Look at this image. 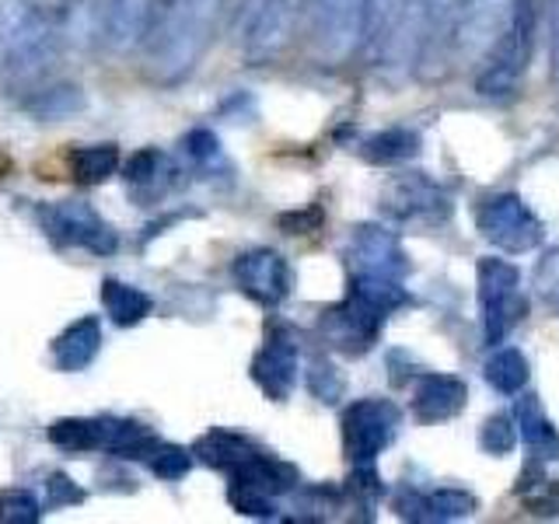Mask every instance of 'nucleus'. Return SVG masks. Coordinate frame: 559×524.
Returning a JSON list of instances; mask_svg holds the SVG:
<instances>
[{
	"label": "nucleus",
	"mask_w": 559,
	"mask_h": 524,
	"mask_svg": "<svg viewBox=\"0 0 559 524\" xmlns=\"http://www.w3.org/2000/svg\"><path fill=\"white\" fill-rule=\"evenodd\" d=\"M224 11L227 0H162L140 43L144 74L162 87L189 81L214 43Z\"/></svg>",
	"instance_id": "f257e3e1"
},
{
	"label": "nucleus",
	"mask_w": 559,
	"mask_h": 524,
	"mask_svg": "<svg viewBox=\"0 0 559 524\" xmlns=\"http://www.w3.org/2000/svg\"><path fill=\"white\" fill-rule=\"evenodd\" d=\"M63 35L43 0H0V78L35 92L60 60Z\"/></svg>",
	"instance_id": "f03ea898"
},
{
	"label": "nucleus",
	"mask_w": 559,
	"mask_h": 524,
	"mask_svg": "<svg viewBox=\"0 0 559 524\" xmlns=\"http://www.w3.org/2000/svg\"><path fill=\"white\" fill-rule=\"evenodd\" d=\"M532 32H535V4L532 0H514L511 25L500 35V43L483 57V70L476 78V92L483 98L507 102L518 92L532 57Z\"/></svg>",
	"instance_id": "7ed1b4c3"
},
{
	"label": "nucleus",
	"mask_w": 559,
	"mask_h": 524,
	"mask_svg": "<svg viewBox=\"0 0 559 524\" xmlns=\"http://www.w3.org/2000/svg\"><path fill=\"white\" fill-rule=\"evenodd\" d=\"M479 276V311H483V340L493 346L511 332L524 314H528V301L521 297V273L507 259L486 255L476 266Z\"/></svg>",
	"instance_id": "20e7f679"
},
{
	"label": "nucleus",
	"mask_w": 559,
	"mask_h": 524,
	"mask_svg": "<svg viewBox=\"0 0 559 524\" xmlns=\"http://www.w3.org/2000/svg\"><path fill=\"white\" fill-rule=\"evenodd\" d=\"M402 427V409L389 398H357L343 413V451L354 465H374Z\"/></svg>",
	"instance_id": "39448f33"
},
{
	"label": "nucleus",
	"mask_w": 559,
	"mask_h": 524,
	"mask_svg": "<svg viewBox=\"0 0 559 524\" xmlns=\"http://www.w3.org/2000/svg\"><path fill=\"white\" fill-rule=\"evenodd\" d=\"M409 43L419 57V14L413 0H367L364 46L378 63H409Z\"/></svg>",
	"instance_id": "423d86ee"
},
{
	"label": "nucleus",
	"mask_w": 559,
	"mask_h": 524,
	"mask_svg": "<svg viewBox=\"0 0 559 524\" xmlns=\"http://www.w3.org/2000/svg\"><path fill=\"white\" fill-rule=\"evenodd\" d=\"M39 221L46 235L60 249H84L92 255H112L119 249V238L112 224L105 221L92 203L81 200H60L39 210Z\"/></svg>",
	"instance_id": "0eeeda50"
},
{
	"label": "nucleus",
	"mask_w": 559,
	"mask_h": 524,
	"mask_svg": "<svg viewBox=\"0 0 559 524\" xmlns=\"http://www.w3.org/2000/svg\"><path fill=\"white\" fill-rule=\"evenodd\" d=\"M476 227L479 235L500 252H532L542 245V221L535 210L524 203L518 192H497L486 196L476 210Z\"/></svg>",
	"instance_id": "6e6552de"
},
{
	"label": "nucleus",
	"mask_w": 559,
	"mask_h": 524,
	"mask_svg": "<svg viewBox=\"0 0 559 524\" xmlns=\"http://www.w3.org/2000/svg\"><path fill=\"white\" fill-rule=\"evenodd\" d=\"M367 0H311V43L325 63H346L364 46Z\"/></svg>",
	"instance_id": "1a4fd4ad"
},
{
	"label": "nucleus",
	"mask_w": 559,
	"mask_h": 524,
	"mask_svg": "<svg viewBox=\"0 0 559 524\" xmlns=\"http://www.w3.org/2000/svg\"><path fill=\"white\" fill-rule=\"evenodd\" d=\"M514 0H459L451 28V57L459 63H476L500 43L511 25Z\"/></svg>",
	"instance_id": "9d476101"
},
{
	"label": "nucleus",
	"mask_w": 559,
	"mask_h": 524,
	"mask_svg": "<svg viewBox=\"0 0 559 524\" xmlns=\"http://www.w3.org/2000/svg\"><path fill=\"white\" fill-rule=\"evenodd\" d=\"M384 214L402 224H444L451 217V196L427 171H402L381 192Z\"/></svg>",
	"instance_id": "9b49d317"
},
{
	"label": "nucleus",
	"mask_w": 559,
	"mask_h": 524,
	"mask_svg": "<svg viewBox=\"0 0 559 524\" xmlns=\"http://www.w3.org/2000/svg\"><path fill=\"white\" fill-rule=\"evenodd\" d=\"M384 319H389V311L374 308L371 301H364L360 294L349 290L343 305L329 308L322 314V336L332 349H340V354L360 357L374 346Z\"/></svg>",
	"instance_id": "f8f14e48"
},
{
	"label": "nucleus",
	"mask_w": 559,
	"mask_h": 524,
	"mask_svg": "<svg viewBox=\"0 0 559 524\" xmlns=\"http://www.w3.org/2000/svg\"><path fill=\"white\" fill-rule=\"evenodd\" d=\"M349 273L360 279H406L409 259L402 241L381 224H360L349 238Z\"/></svg>",
	"instance_id": "ddd939ff"
},
{
	"label": "nucleus",
	"mask_w": 559,
	"mask_h": 524,
	"mask_svg": "<svg viewBox=\"0 0 559 524\" xmlns=\"http://www.w3.org/2000/svg\"><path fill=\"white\" fill-rule=\"evenodd\" d=\"M305 0H266L259 14L245 28V57L252 63H270L284 52L294 39L297 14Z\"/></svg>",
	"instance_id": "4468645a"
},
{
	"label": "nucleus",
	"mask_w": 559,
	"mask_h": 524,
	"mask_svg": "<svg viewBox=\"0 0 559 524\" xmlns=\"http://www.w3.org/2000/svg\"><path fill=\"white\" fill-rule=\"evenodd\" d=\"M231 276L262 308H276L280 301H287V294H290V266H287V259L273 249L241 252L231 266Z\"/></svg>",
	"instance_id": "2eb2a0df"
},
{
	"label": "nucleus",
	"mask_w": 559,
	"mask_h": 524,
	"mask_svg": "<svg viewBox=\"0 0 559 524\" xmlns=\"http://www.w3.org/2000/svg\"><path fill=\"white\" fill-rule=\"evenodd\" d=\"M297 340L290 329H273L262 349L252 360V381L262 389V395L273 402H284L294 392L297 381Z\"/></svg>",
	"instance_id": "dca6fc26"
},
{
	"label": "nucleus",
	"mask_w": 559,
	"mask_h": 524,
	"mask_svg": "<svg viewBox=\"0 0 559 524\" xmlns=\"http://www.w3.org/2000/svg\"><path fill=\"white\" fill-rule=\"evenodd\" d=\"M162 0H105L102 11V43L112 52H130L144 43Z\"/></svg>",
	"instance_id": "f3484780"
},
{
	"label": "nucleus",
	"mask_w": 559,
	"mask_h": 524,
	"mask_svg": "<svg viewBox=\"0 0 559 524\" xmlns=\"http://www.w3.org/2000/svg\"><path fill=\"white\" fill-rule=\"evenodd\" d=\"M468 402V384L454 374H424L413 389V416L419 424L454 419Z\"/></svg>",
	"instance_id": "a211bd4d"
},
{
	"label": "nucleus",
	"mask_w": 559,
	"mask_h": 524,
	"mask_svg": "<svg viewBox=\"0 0 559 524\" xmlns=\"http://www.w3.org/2000/svg\"><path fill=\"white\" fill-rule=\"evenodd\" d=\"M175 162L157 147H147V151H136L127 165H122V179H127V189L130 196L147 203V200H157L165 196V192L175 186Z\"/></svg>",
	"instance_id": "6ab92c4d"
},
{
	"label": "nucleus",
	"mask_w": 559,
	"mask_h": 524,
	"mask_svg": "<svg viewBox=\"0 0 559 524\" xmlns=\"http://www.w3.org/2000/svg\"><path fill=\"white\" fill-rule=\"evenodd\" d=\"M454 11L459 0H416L419 14V63L433 67L451 52V28H454Z\"/></svg>",
	"instance_id": "aec40b11"
},
{
	"label": "nucleus",
	"mask_w": 559,
	"mask_h": 524,
	"mask_svg": "<svg viewBox=\"0 0 559 524\" xmlns=\"http://www.w3.org/2000/svg\"><path fill=\"white\" fill-rule=\"evenodd\" d=\"M98 349H102V325L92 314H84V319L70 322L57 336V343H52V360H57L60 371L78 374L84 367L95 364Z\"/></svg>",
	"instance_id": "412c9836"
},
{
	"label": "nucleus",
	"mask_w": 559,
	"mask_h": 524,
	"mask_svg": "<svg viewBox=\"0 0 559 524\" xmlns=\"http://www.w3.org/2000/svg\"><path fill=\"white\" fill-rule=\"evenodd\" d=\"M49 14L57 17L63 43H92L102 39V11L105 0H43Z\"/></svg>",
	"instance_id": "4be33fe9"
},
{
	"label": "nucleus",
	"mask_w": 559,
	"mask_h": 524,
	"mask_svg": "<svg viewBox=\"0 0 559 524\" xmlns=\"http://www.w3.org/2000/svg\"><path fill=\"white\" fill-rule=\"evenodd\" d=\"M514 424L521 441L528 444L542 458H559V430L552 427V419L542 409L538 395H521L514 402Z\"/></svg>",
	"instance_id": "5701e85b"
},
{
	"label": "nucleus",
	"mask_w": 559,
	"mask_h": 524,
	"mask_svg": "<svg viewBox=\"0 0 559 524\" xmlns=\"http://www.w3.org/2000/svg\"><path fill=\"white\" fill-rule=\"evenodd\" d=\"M262 448L252 444L249 437L241 433H231V430H210L206 437H200L197 441V454L200 462H206L210 468H221L231 476L235 468H241L249 458H255Z\"/></svg>",
	"instance_id": "b1692460"
},
{
	"label": "nucleus",
	"mask_w": 559,
	"mask_h": 524,
	"mask_svg": "<svg viewBox=\"0 0 559 524\" xmlns=\"http://www.w3.org/2000/svg\"><path fill=\"white\" fill-rule=\"evenodd\" d=\"M162 444L157 437L136 424V419H112L105 416L102 419V451L116 454V458H151V451Z\"/></svg>",
	"instance_id": "393cba45"
},
{
	"label": "nucleus",
	"mask_w": 559,
	"mask_h": 524,
	"mask_svg": "<svg viewBox=\"0 0 559 524\" xmlns=\"http://www.w3.org/2000/svg\"><path fill=\"white\" fill-rule=\"evenodd\" d=\"M419 154V133L409 127H389L360 144V157L371 165H402Z\"/></svg>",
	"instance_id": "a878e982"
},
{
	"label": "nucleus",
	"mask_w": 559,
	"mask_h": 524,
	"mask_svg": "<svg viewBox=\"0 0 559 524\" xmlns=\"http://www.w3.org/2000/svg\"><path fill=\"white\" fill-rule=\"evenodd\" d=\"M102 305L105 311L112 314V322L130 329V325H140L154 311V301L151 297L133 287V284H122V279H105L102 284Z\"/></svg>",
	"instance_id": "bb28decb"
},
{
	"label": "nucleus",
	"mask_w": 559,
	"mask_h": 524,
	"mask_svg": "<svg viewBox=\"0 0 559 524\" xmlns=\"http://www.w3.org/2000/svg\"><path fill=\"white\" fill-rule=\"evenodd\" d=\"M483 378H486L489 389H497L500 395H521L524 384H528V378H532L528 357H524L521 349H514V346L497 349V354L486 357Z\"/></svg>",
	"instance_id": "cd10ccee"
},
{
	"label": "nucleus",
	"mask_w": 559,
	"mask_h": 524,
	"mask_svg": "<svg viewBox=\"0 0 559 524\" xmlns=\"http://www.w3.org/2000/svg\"><path fill=\"white\" fill-rule=\"evenodd\" d=\"M28 116L52 122V119H67V116H78L84 109V92L78 84H52V87H35L25 102Z\"/></svg>",
	"instance_id": "c85d7f7f"
},
{
	"label": "nucleus",
	"mask_w": 559,
	"mask_h": 524,
	"mask_svg": "<svg viewBox=\"0 0 559 524\" xmlns=\"http://www.w3.org/2000/svg\"><path fill=\"white\" fill-rule=\"evenodd\" d=\"M119 147L116 144H92V147H74L70 151V171L84 186H98L105 179H112L119 168Z\"/></svg>",
	"instance_id": "c756f323"
},
{
	"label": "nucleus",
	"mask_w": 559,
	"mask_h": 524,
	"mask_svg": "<svg viewBox=\"0 0 559 524\" xmlns=\"http://www.w3.org/2000/svg\"><path fill=\"white\" fill-rule=\"evenodd\" d=\"M52 448L67 454H84V451H102V419H84V416H67L49 427Z\"/></svg>",
	"instance_id": "7c9ffc66"
},
{
	"label": "nucleus",
	"mask_w": 559,
	"mask_h": 524,
	"mask_svg": "<svg viewBox=\"0 0 559 524\" xmlns=\"http://www.w3.org/2000/svg\"><path fill=\"white\" fill-rule=\"evenodd\" d=\"M479 511V500L465 489H433L424 497V521H465Z\"/></svg>",
	"instance_id": "2f4dec72"
},
{
	"label": "nucleus",
	"mask_w": 559,
	"mask_h": 524,
	"mask_svg": "<svg viewBox=\"0 0 559 524\" xmlns=\"http://www.w3.org/2000/svg\"><path fill=\"white\" fill-rule=\"evenodd\" d=\"M518 441H521V433H518V424L511 416H489L479 427V448L486 454H493V458L511 454L518 448Z\"/></svg>",
	"instance_id": "473e14b6"
},
{
	"label": "nucleus",
	"mask_w": 559,
	"mask_h": 524,
	"mask_svg": "<svg viewBox=\"0 0 559 524\" xmlns=\"http://www.w3.org/2000/svg\"><path fill=\"white\" fill-rule=\"evenodd\" d=\"M227 500H231V507L245 517H262V521L276 517V497L262 493V489H255V486L231 483V486H227Z\"/></svg>",
	"instance_id": "72a5a7b5"
},
{
	"label": "nucleus",
	"mask_w": 559,
	"mask_h": 524,
	"mask_svg": "<svg viewBox=\"0 0 559 524\" xmlns=\"http://www.w3.org/2000/svg\"><path fill=\"white\" fill-rule=\"evenodd\" d=\"M147 465H151V472H154L157 479L175 483V479H182L186 472L192 468V454H189L186 448H175V444H157V448L151 451Z\"/></svg>",
	"instance_id": "f704fd0d"
},
{
	"label": "nucleus",
	"mask_w": 559,
	"mask_h": 524,
	"mask_svg": "<svg viewBox=\"0 0 559 524\" xmlns=\"http://www.w3.org/2000/svg\"><path fill=\"white\" fill-rule=\"evenodd\" d=\"M308 389H311V395L319 398V402L332 406V402H340V398H343L346 381H343V374H340L329 360H314V364H311V371H308Z\"/></svg>",
	"instance_id": "c9c22d12"
},
{
	"label": "nucleus",
	"mask_w": 559,
	"mask_h": 524,
	"mask_svg": "<svg viewBox=\"0 0 559 524\" xmlns=\"http://www.w3.org/2000/svg\"><path fill=\"white\" fill-rule=\"evenodd\" d=\"M535 290L546 297L552 308H559V249L546 252L535 266Z\"/></svg>",
	"instance_id": "e433bc0d"
},
{
	"label": "nucleus",
	"mask_w": 559,
	"mask_h": 524,
	"mask_svg": "<svg viewBox=\"0 0 559 524\" xmlns=\"http://www.w3.org/2000/svg\"><path fill=\"white\" fill-rule=\"evenodd\" d=\"M182 147H186V154L192 157V162H200V165H206V162H214V157L221 154V140L210 133V130H192L186 140H182Z\"/></svg>",
	"instance_id": "4c0bfd02"
},
{
	"label": "nucleus",
	"mask_w": 559,
	"mask_h": 524,
	"mask_svg": "<svg viewBox=\"0 0 559 524\" xmlns=\"http://www.w3.org/2000/svg\"><path fill=\"white\" fill-rule=\"evenodd\" d=\"M46 489H49V503L52 507H74V503H84V489L70 479V476H49V483H46Z\"/></svg>",
	"instance_id": "58836bf2"
},
{
	"label": "nucleus",
	"mask_w": 559,
	"mask_h": 524,
	"mask_svg": "<svg viewBox=\"0 0 559 524\" xmlns=\"http://www.w3.org/2000/svg\"><path fill=\"white\" fill-rule=\"evenodd\" d=\"M549 39H552V74H556V87H559V0H552L549 11Z\"/></svg>",
	"instance_id": "ea45409f"
},
{
	"label": "nucleus",
	"mask_w": 559,
	"mask_h": 524,
	"mask_svg": "<svg viewBox=\"0 0 559 524\" xmlns=\"http://www.w3.org/2000/svg\"><path fill=\"white\" fill-rule=\"evenodd\" d=\"M413 8H416V0H413Z\"/></svg>",
	"instance_id": "a19ab883"
}]
</instances>
